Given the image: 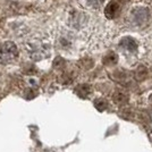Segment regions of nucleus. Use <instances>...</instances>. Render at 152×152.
I'll list each match as a JSON object with an SVG mask.
<instances>
[{
  "instance_id": "f257e3e1",
  "label": "nucleus",
  "mask_w": 152,
  "mask_h": 152,
  "mask_svg": "<svg viewBox=\"0 0 152 152\" xmlns=\"http://www.w3.org/2000/svg\"><path fill=\"white\" fill-rule=\"evenodd\" d=\"M23 48L32 60H42L50 56L51 45L49 39L43 35H32L23 41Z\"/></svg>"
},
{
  "instance_id": "f03ea898",
  "label": "nucleus",
  "mask_w": 152,
  "mask_h": 152,
  "mask_svg": "<svg viewBox=\"0 0 152 152\" xmlns=\"http://www.w3.org/2000/svg\"><path fill=\"white\" fill-rule=\"evenodd\" d=\"M18 57V48L13 41H6L0 43V64L9 65Z\"/></svg>"
},
{
  "instance_id": "7ed1b4c3",
  "label": "nucleus",
  "mask_w": 152,
  "mask_h": 152,
  "mask_svg": "<svg viewBox=\"0 0 152 152\" xmlns=\"http://www.w3.org/2000/svg\"><path fill=\"white\" fill-rule=\"evenodd\" d=\"M119 47L124 51L129 52V53H133V52H135V51L137 50V43H136V41L134 39H131V38L123 39L121 41V43H119Z\"/></svg>"
},
{
  "instance_id": "20e7f679",
  "label": "nucleus",
  "mask_w": 152,
  "mask_h": 152,
  "mask_svg": "<svg viewBox=\"0 0 152 152\" xmlns=\"http://www.w3.org/2000/svg\"><path fill=\"white\" fill-rule=\"evenodd\" d=\"M118 10H119V5H118L117 2H115V1H111V2H109L107 5V7H106V9H104V15H106L107 18L113 19L116 17Z\"/></svg>"
},
{
  "instance_id": "39448f33",
  "label": "nucleus",
  "mask_w": 152,
  "mask_h": 152,
  "mask_svg": "<svg viewBox=\"0 0 152 152\" xmlns=\"http://www.w3.org/2000/svg\"><path fill=\"white\" fill-rule=\"evenodd\" d=\"M85 2V5L89 7H93V8H96L99 7L102 4L103 0H83Z\"/></svg>"
}]
</instances>
